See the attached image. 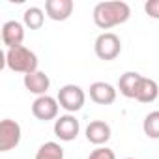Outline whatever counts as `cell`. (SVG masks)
<instances>
[{"instance_id":"9","label":"cell","mask_w":159,"mask_h":159,"mask_svg":"<svg viewBox=\"0 0 159 159\" xmlns=\"http://www.w3.org/2000/svg\"><path fill=\"white\" fill-rule=\"evenodd\" d=\"M73 0H47L45 2V13L52 21H67L73 13Z\"/></svg>"},{"instance_id":"8","label":"cell","mask_w":159,"mask_h":159,"mask_svg":"<svg viewBox=\"0 0 159 159\" xmlns=\"http://www.w3.org/2000/svg\"><path fill=\"white\" fill-rule=\"evenodd\" d=\"M2 41L8 49L23 47L25 41V26L19 21H8L2 26Z\"/></svg>"},{"instance_id":"1","label":"cell","mask_w":159,"mask_h":159,"mask_svg":"<svg viewBox=\"0 0 159 159\" xmlns=\"http://www.w3.org/2000/svg\"><path fill=\"white\" fill-rule=\"evenodd\" d=\"M131 17L129 4L122 0H109V2H99L94 8V23L101 30L114 28L118 25H124Z\"/></svg>"},{"instance_id":"2","label":"cell","mask_w":159,"mask_h":159,"mask_svg":"<svg viewBox=\"0 0 159 159\" xmlns=\"http://www.w3.org/2000/svg\"><path fill=\"white\" fill-rule=\"evenodd\" d=\"M38 56L34 51H30L28 47H17V49H8L6 51V66L8 69L15 71V73H34L38 71Z\"/></svg>"},{"instance_id":"17","label":"cell","mask_w":159,"mask_h":159,"mask_svg":"<svg viewBox=\"0 0 159 159\" xmlns=\"http://www.w3.org/2000/svg\"><path fill=\"white\" fill-rule=\"evenodd\" d=\"M142 129L148 139H155V140L159 139V111L146 114V118L142 122Z\"/></svg>"},{"instance_id":"14","label":"cell","mask_w":159,"mask_h":159,"mask_svg":"<svg viewBox=\"0 0 159 159\" xmlns=\"http://www.w3.org/2000/svg\"><path fill=\"white\" fill-rule=\"evenodd\" d=\"M140 73L137 71H125L120 79H118V90L124 98H129V99H135V94H137V86H139V81H140Z\"/></svg>"},{"instance_id":"20","label":"cell","mask_w":159,"mask_h":159,"mask_svg":"<svg viewBox=\"0 0 159 159\" xmlns=\"http://www.w3.org/2000/svg\"><path fill=\"white\" fill-rule=\"evenodd\" d=\"M125 159H135V157H125Z\"/></svg>"},{"instance_id":"4","label":"cell","mask_w":159,"mask_h":159,"mask_svg":"<svg viewBox=\"0 0 159 159\" xmlns=\"http://www.w3.org/2000/svg\"><path fill=\"white\" fill-rule=\"evenodd\" d=\"M94 51H96V56L99 60H114L120 52H122V41L116 34L112 32H103L98 36L96 43H94Z\"/></svg>"},{"instance_id":"18","label":"cell","mask_w":159,"mask_h":159,"mask_svg":"<svg viewBox=\"0 0 159 159\" xmlns=\"http://www.w3.org/2000/svg\"><path fill=\"white\" fill-rule=\"evenodd\" d=\"M86 159H116V155H114V152H112L111 148H107V146H99V148H96Z\"/></svg>"},{"instance_id":"5","label":"cell","mask_w":159,"mask_h":159,"mask_svg":"<svg viewBox=\"0 0 159 159\" xmlns=\"http://www.w3.org/2000/svg\"><path fill=\"white\" fill-rule=\"evenodd\" d=\"M21 142V125L15 120H2L0 122V152H10Z\"/></svg>"},{"instance_id":"15","label":"cell","mask_w":159,"mask_h":159,"mask_svg":"<svg viewBox=\"0 0 159 159\" xmlns=\"http://www.w3.org/2000/svg\"><path fill=\"white\" fill-rule=\"evenodd\" d=\"M23 23H25V26L30 28V30H39V28L43 26V23H45V13H43V10H41V8H36V6L28 8V10L25 11V15H23Z\"/></svg>"},{"instance_id":"12","label":"cell","mask_w":159,"mask_h":159,"mask_svg":"<svg viewBox=\"0 0 159 159\" xmlns=\"http://www.w3.org/2000/svg\"><path fill=\"white\" fill-rule=\"evenodd\" d=\"M23 83H25V88L30 92V94H36L38 98L39 96H47V90L51 86V79L49 75H45L43 71H34V73H28L25 75L23 79Z\"/></svg>"},{"instance_id":"10","label":"cell","mask_w":159,"mask_h":159,"mask_svg":"<svg viewBox=\"0 0 159 159\" xmlns=\"http://www.w3.org/2000/svg\"><path fill=\"white\" fill-rule=\"evenodd\" d=\"M90 99L98 105H112L116 101V88L103 81L92 83L90 84Z\"/></svg>"},{"instance_id":"11","label":"cell","mask_w":159,"mask_h":159,"mask_svg":"<svg viewBox=\"0 0 159 159\" xmlns=\"http://www.w3.org/2000/svg\"><path fill=\"white\" fill-rule=\"evenodd\" d=\"M112 131H111V125L103 120H94L86 125V140L96 144V146H103L109 142Z\"/></svg>"},{"instance_id":"3","label":"cell","mask_w":159,"mask_h":159,"mask_svg":"<svg viewBox=\"0 0 159 159\" xmlns=\"http://www.w3.org/2000/svg\"><path fill=\"white\" fill-rule=\"evenodd\" d=\"M60 107L64 111H67L69 114L71 112H77L84 107V101H86V96H84V90L77 84H66L58 90V96H56Z\"/></svg>"},{"instance_id":"6","label":"cell","mask_w":159,"mask_h":159,"mask_svg":"<svg viewBox=\"0 0 159 159\" xmlns=\"http://www.w3.org/2000/svg\"><path fill=\"white\" fill-rule=\"evenodd\" d=\"M79 131H81V124H79V120L73 114H64L54 120V135L64 142L75 140Z\"/></svg>"},{"instance_id":"19","label":"cell","mask_w":159,"mask_h":159,"mask_svg":"<svg viewBox=\"0 0 159 159\" xmlns=\"http://www.w3.org/2000/svg\"><path fill=\"white\" fill-rule=\"evenodd\" d=\"M144 11L152 19H159V0H148L144 4Z\"/></svg>"},{"instance_id":"7","label":"cell","mask_w":159,"mask_h":159,"mask_svg":"<svg viewBox=\"0 0 159 159\" xmlns=\"http://www.w3.org/2000/svg\"><path fill=\"white\" fill-rule=\"evenodd\" d=\"M58 107H60L58 99L51 96H39L32 103V114L41 122H49L58 116Z\"/></svg>"},{"instance_id":"16","label":"cell","mask_w":159,"mask_h":159,"mask_svg":"<svg viewBox=\"0 0 159 159\" xmlns=\"http://www.w3.org/2000/svg\"><path fill=\"white\" fill-rule=\"evenodd\" d=\"M34 159H64V148L58 142H45L36 152Z\"/></svg>"},{"instance_id":"13","label":"cell","mask_w":159,"mask_h":159,"mask_svg":"<svg viewBox=\"0 0 159 159\" xmlns=\"http://www.w3.org/2000/svg\"><path fill=\"white\" fill-rule=\"evenodd\" d=\"M159 96V86L153 79H148V77H140L139 81V86H137V94H135V99L140 101V103H153Z\"/></svg>"}]
</instances>
